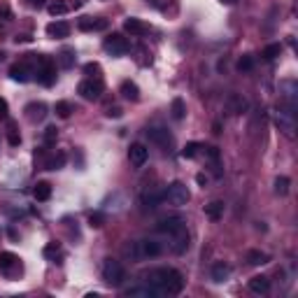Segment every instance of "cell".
I'll return each mask as SVG.
<instances>
[{
  "label": "cell",
  "instance_id": "d6a6232c",
  "mask_svg": "<svg viewBox=\"0 0 298 298\" xmlns=\"http://www.w3.org/2000/svg\"><path fill=\"white\" fill-rule=\"evenodd\" d=\"M84 75L89 77V80H103L101 63H86V66H84Z\"/></svg>",
  "mask_w": 298,
  "mask_h": 298
},
{
  "label": "cell",
  "instance_id": "74e56055",
  "mask_svg": "<svg viewBox=\"0 0 298 298\" xmlns=\"http://www.w3.org/2000/svg\"><path fill=\"white\" fill-rule=\"evenodd\" d=\"M56 114L61 116V119H68L72 114V105L68 101H58L56 103Z\"/></svg>",
  "mask_w": 298,
  "mask_h": 298
},
{
  "label": "cell",
  "instance_id": "4dcf8cb0",
  "mask_svg": "<svg viewBox=\"0 0 298 298\" xmlns=\"http://www.w3.org/2000/svg\"><path fill=\"white\" fill-rule=\"evenodd\" d=\"M42 254H45V259H49V261H58V259H61V247H58V243H49V245H45Z\"/></svg>",
  "mask_w": 298,
  "mask_h": 298
},
{
  "label": "cell",
  "instance_id": "d6986e66",
  "mask_svg": "<svg viewBox=\"0 0 298 298\" xmlns=\"http://www.w3.org/2000/svg\"><path fill=\"white\" fill-rule=\"evenodd\" d=\"M170 240H172V249H175L177 254H182V252H187L189 249V231L187 228H182V231H177L175 235H170Z\"/></svg>",
  "mask_w": 298,
  "mask_h": 298
},
{
  "label": "cell",
  "instance_id": "3957f363",
  "mask_svg": "<svg viewBox=\"0 0 298 298\" xmlns=\"http://www.w3.org/2000/svg\"><path fill=\"white\" fill-rule=\"evenodd\" d=\"M273 124L277 126V131L284 133L287 137H293V133H296V116H293V112L287 110V107H277V110L273 112Z\"/></svg>",
  "mask_w": 298,
  "mask_h": 298
},
{
  "label": "cell",
  "instance_id": "836d02e7",
  "mask_svg": "<svg viewBox=\"0 0 298 298\" xmlns=\"http://www.w3.org/2000/svg\"><path fill=\"white\" fill-rule=\"evenodd\" d=\"M7 142H10V147L21 145V135H19V131H16L14 122H7Z\"/></svg>",
  "mask_w": 298,
  "mask_h": 298
},
{
  "label": "cell",
  "instance_id": "e575fe53",
  "mask_svg": "<svg viewBox=\"0 0 298 298\" xmlns=\"http://www.w3.org/2000/svg\"><path fill=\"white\" fill-rule=\"evenodd\" d=\"M161 193H156V191H145L142 193V205L145 207H156L158 203H161Z\"/></svg>",
  "mask_w": 298,
  "mask_h": 298
},
{
  "label": "cell",
  "instance_id": "bcb514c9",
  "mask_svg": "<svg viewBox=\"0 0 298 298\" xmlns=\"http://www.w3.org/2000/svg\"><path fill=\"white\" fill-rule=\"evenodd\" d=\"M205 152H207V156L212 158V161H219V149H217V147H205Z\"/></svg>",
  "mask_w": 298,
  "mask_h": 298
},
{
  "label": "cell",
  "instance_id": "f907efd6",
  "mask_svg": "<svg viewBox=\"0 0 298 298\" xmlns=\"http://www.w3.org/2000/svg\"><path fill=\"white\" fill-rule=\"evenodd\" d=\"M224 5H233V3H237V0H222Z\"/></svg>",
  "mask_w": 298,
  "mask_h": 298
},
{
  "label": "cell",
  "instance_id": "681fc988",
  "mask_svg": "<svg viewBox=\"0 0 298 298\" xmlns=\"http://www.w3.org/2000/svg\"><path fill=\"white\" fill-rule=\"evenodd\" d=\"M28 3H31V5H37V7L45 5V0H28Z\"/></svg>",
  "mask_w": 298,
  "mask_h": 298
},
{
  "label": "cell",
  "instance_id": "484cf974",
  "mask_svg": "<svg viewBox=\"0 0 298 298\" xmlns=\"http://www.w3.org/2000/svg\"><path fill=\"white\" fill-rule=\"evenodd\" d=\"M66 152H56V154H51L49 158H47V166H45V170H61L63 166H66Z\"/></svg>",
  "mask_w": 298,
  "mask_h": 298
},
{
  "label": "cell",
  "instance_id": "8d00e7d4",
  "mask_svg": "<svg viewBox=\"0 0 298 298\" xmlns=\"http://www.w3.org/2000/svg\"><path fill=\"white\" fill-rule=\"evenodd\" d=\"M47 10H49L51 16H61V14H66V12L70 10V5H68V3H63V0H56V3H49V7H47Z\"/></svg>",
  "mask_w": 298,
  "mask_h": 298
},
{
  "label": "cell",
  "instance_id": "52a82bcc",
  "mask_svg": "<svg viewBox=\"0 0 298 298\" xmlns=\"http://www.w3.org/2000/svg\"><path fill=\"white\" fill-rule=\"evenodd\" d=\"M166 198L170 205L175 207H182L189 203V198H191V193H189V187L184 182H172L170 187L166 189Z\"/></svg>",
  "mask_w": 298,
  "mask_h": 298
},
{
  "label": "cell",
  "instance_id": "7402d4cb",
  "mask_svg": "<svg viewBox=\"0 0 298 298\" xmlns=\"http://www.w3.org/2000/svg\"><path fill=\"white\" fill-rule=\"evenodd\" d=\"M119 91H122V96L126 98V101H131V103L140 101V89H137V84H135V82H131V80L122 82V86H119Z\"/></svg>",
  "mask_w": 298,
  "mask_h": 298
},
{
  "label": "cell",
  "instance_id": "8fae6325",
  "mask_svg": "<svg viewBox=\"0 0 298 298\" xmlns=\"http://www.w3.org/2000/svg\"><path fill=\"white\" fill-rule=\"evenodd\" d=\"M158 233H163V235H175L177 231H182V228H187V224H184V219L182 217H166V219H161L158 222Z\"/></svg>",
  "mask_w": 298,
  "mask_h": 298
},
{
  "label": "cell",
  "instance_id": "44dd1931",
  "mask_svg": "<svg viewBox=\"0 0 298 298\" xmlns=\"http://www.w3.org/2000/svg\"><path fill=\"white\" fill-rule=\"evenodd\" d=\"M224 210H226V205H224L222 201H212L205 205V217L210 219V222H219V219L224 217Z\"/></svg>",
  "mask_w": 298,
  "mask_h": 298
},
{
  "label": "cell",
  "instance_id": "83f0119b",
  "mask_svg": "<svg viewBox=\"0 0 298 298\" xmlns=\"http://www.w3.org/2000/svg\"><path fill=\"white\" fill-rule=\"evenodd\" d=\"M33 196H35V201L45 203L51 198V184L49 182H37L35 189H33Z\"/></svg>",
  "mask_w": 298,
  "mask_h": 298
},
{
  "label": "cell",
  "instance_id": "ac0fdd59",
  "mask_svg": "<svg viewBox=\"0 0 298 298\" xmlns=\"http://www.w3.org/2000/svg\"><path fill=\"white\" fill-rule=\"evenodd\" d=\"M31 75H35V72L28 68V63H14V66L10 68V77L14 82H19V84L28 82V80H31Z\"/></svg>",
  "mask_w": 298,
  "mask_h": 298
},
{
  "label": "cell",
  "instance_id": "d4e9b609",
  "mask_svg": "<svg viewBox=\"0 0 298 298\" xmlns=\"http://www.w3.org/2000/svg\"><path fill=\"white\" fill-rule=\"evenodd\" d=\"M268 261H270V256H268L266 252H261V249H249V252H247V263H249V266H266Z\"/></svg>",
  "mask_w": 298,
  "mask_h": 298
},
{
  "label": "cell",
  "instance_id": "7bdbcfd3",
  "mask_svg": "<svg viewBox=\"0 0 298 298\" xmlns=\"http://www.w3.org/2000/svg\"><path fill=\"white\" fill-rule=\"evenodd\" d=\"M47 158H49V156H47L45 149H35V163H37V166L45 168L47 166Z\"/></svg>",
  "mask_w": 298,
  "mask_h": 298
},
{
  "label": "cell",
  "instance_id": "4fadbf2b",
  "mask_svg": "<svg viewBox=\"0 0 298 298\" xmlns=\"http://www.w3.org/2000/svg\"><path fill=\"white\" fill-rule=\"evenodd\" d=\"M158 254H161V245L156 240H140V243H135V259L158 256Z\"/></svg>",
  "mask_w": 298,
  "mask_h": 298
},
{
  "label": "cell",
  "instance_id": "277c9868",
  "mask_svg": "<svg viewBox=\"0 0 298 298\" xmlns=\"http://www.w3.org/2000/svg\"><path fill=\"white\" fill-rule=\"evenodd\" d=\"M35 77L42 86H51L56 82V63L51 61L49 56L40 54L37 56V68H35Z\"/></svg>",
  "mask_w": 298,
  "mask_h": 298
},
{
  "label": "cell",
  "instance_id": "ba28073f",
  "mask_svg": "<svg viewBox=\"0 0 298 298\" xmlns=\"http://www.w3.org/2000/svg\"><path fill=\"white\" fill-rule=\"evenodd\" d=\"M280 98L287 103V110L296 112V103H298V84H296V80H282V82H280Z\"/></svg>",
  "mask_w": 298,
  "mask_h": 298
},
{
  "label": "cell",
  "instance_id": "e0dca14e",
  "mask_svg": "<svg viewBox=\"0 0 298 298\" xmlns=\"http://www.w3.org/2000/svg\"><path fill=\"white\" fill-rule=\"evenodd\" d=\"M24 112H26V116H28V122H33V124L45 122V116H47V105H45V103H28Z\"/></svg>",
  "mask_w": 298,
  "mask_h": 298
},
{
  "label": "cell",
  "instance_id": "ffe728a7",
  "mask_svg": "<svg viewBox=\"0 0 298 298\" xmlns=\"http://www.w3.org/2000/svg\"><path fill=\"white\" fill-rule=\"evenodd\" d=\"M47 35L49 37H68L70 35V24H66V21H51V24L47 26Z\"/></svg>",
  "mask_w": 298,
  "mask_h": 298
},
{
  "label": "cell",
  "instance_id": "7c38bea8",
  "mask_svg": "<svg viewBox=\"0 0 298 298\" xmlns=\"http://www.w3.org/2000/svg\"><path fill=\"white\" fill-rule=\"evenodd\" d=\"M77 26H80V31L96 33V31H105L110 24H107V19H103V16H82V19L77 21Z\"/></svg>",
  "mask_w": 298,
  "mask_h": 298
},
{
  "label": "cell",
  "instance_id": "f35d334b",
  "mask_svg": "<svg viewBox=\"0 0 298 298\" xmlns=\"http://www.w3.org/2000/svg\"><path fill=\"white\" fill-rule=\"evenodd\" d=\"M42 140H45V145H54V142L58 140V128H56V126H47L45 133H42Z\"/></svg>",
  "mask_w": 298,
  "mask_h": 298
},
{
  "label": "cell",
  "instance_id": "5b68a950",
  "mask_svg": "<svg viewBox=\"0 0 298 298\" xmlns=\"http://www.w3.org/2000/svg\"><path fill=\"white\" fill-rule=\"evenodd\" d=\"M24 266H21V259L12 252H0V273L5 277H19Z\"/></svg>",
  "mask_w": 298,
  "mask_h": 298
},
{
  "label": "cell",
  "instance_id": "6da1fadb",
  "mask_svg": "<svg viewBox=\"0 0 298 298\" xmlns=\"http://www.w3.org/2000/svg\"><path fill=\"white\" fill-rule=\"evenodd\" d=\"M147 277L156 296H177L184 289V275L175 268H156Z\"/></svg>",
  "mask_w": 298,
  "mask_h": 298
},
{
  "label": "cell",
  "instance_id": "f546056e",
  "mask_svg": "<svg viewBox=\"0 0 298 298\" xmlns=\"http://www.w3.org/2000/svg\"><path fill=\"white\" fill-rule=\"evenodd\" d=\"M289 187H291V180H289L287 175H280L277 180H275V193H277V196H287Z\"/></svg>",
  "mask_w": 298,
  "mask_h": 298
},
{
  "label": "cell",
  "instance_id": "f6af8a7d",
  "mask_svg": "<svg viewBox=\"0 0 298 298\" xmlns=\"http://www.w3.org/2000/svg\"><path fill=\"white\" fill-rule=\"evenodd\" d=\"M122 114H124L122 107H110V110H107V116H110V119H119Z\"/></svg>",
  "mask_w": 298,
  "mask_h": 298
},
{
  "label": "cell",
  "instance_id": "603a6c76",
  "mask_svg": "<svg viewBox=\"0 0 298 298\" xmlns=\"http://www.w3.org/2000/svg\"><path fill=\"white\" fill-rule=\"evenodd\" d=\"M249 289H252L254 293H268L270 291V280H268L266 275H254V277L249 280Z\"/></svg>",
  "mask_w": 298,
  "mask_h": 298
},
{
  "label": "cell",
  "instance_id": "60d3db41",
  "mask_svg": "<svg viewBox=\"0 0 298 298\" xmlns=\"http://www.w3.org/2000/svg\"><path fill=\"white\" fill-rule=\"evenodd\" d=\"M89 226H91V228L105 226V214H103V212H91V214H89Z\"/></svg>",
  "mask_w": 298,
  "mask_h": 298
},
{
  "label": "cell",
  "instance_id": "c3c4849f",
  "mask_svg": "<svg viewBox=\"0 0 298 298\" xmlns=\"http://www.w3.org/2000/svg\"><path fill=\"white\" fill-rule=\"evenodd\" d=\"M0 12H3V14H5V16H10V7H7V3H5V0H0Z\"/></svg>",
  "mask_w": 298,
  "mask_h": 298
},
{
  "label": "cell",
  "instance_id": "b9f144b4",
  "mask_svg": "<svg viewBox=\"0 0 298 298\" xmlns=\"http://www.w3.org/2000/svg\"><path fill=\"white\" fill-rule=\"evenodd\" d=\"M72 63H75V49H63L61 51V66L72 68Z\"/></svg>",
  "mask_w": 298,
  "mask_h": 298
},
{
  "label": "cell",
  "instance_id": "d590c367",
  "mask_svg": "<svg viewBox=\"0 0 298 298\" xmlns=\"http://www.w3.org/2000/svg\"><path fill=\"white\" fill-rule=\"evenodd\" d=\"M201 149H203V147L198 145V142H187V145L182 147V152H180V154H182V158H196Z\"/></svg>",
  "mask_w": 298,
  "mask_h": 298
},
{
  "label": "cell",
  "instance_id": "2e32d148",
  "mask_svg": "<svg viewBox=\"0 0 298 298\" xmlns=\"http://www.w3.org/2000/svg\"><path fill=\"white\" fill-rule=\"evenodd\" d=\"M124 31L126 33H131V35H147L149 33V26L145 24L142 19H135V16H128L126 21H124Z\"/></svg>",
  "mask_w": 298,
  "mask_h": 298
},
{
  "label": "cell",
  "instance_id": "1f68e13d",
  "mask_svg": "<svg viewBox=\"0 0 298 298\" xmlns=\"http://www.w3.org/2000/svg\"><path fill=\"white\" fill-rule=\"evenodd\" d=\"M261 56L266 58V61H273V58L282 56V45H280V42H275V45H268L266 49L261 51Z\"/></svg>",
  "mask_w": 298,
  "mask_h": 298
},
{
  "label": "cell",
  "instance_id": "7dc6e473",
  "mask_svg": "<svg viewBox=\"0 0 298 298\" xmlns=\"http://www.w3.org/2000/svg\"><path fill=\"white\" fill-rule=\"evenodd\" d=\"M196 182L201 184V187H205V184H207V175H203V172H198V175H196Z\"/></svg>",
  "mask_w": 298,
  "mask_h": 298
},
{
  "label": "cell",
  "instance_id": "9a60e30c",
  "mask_svg": "<svg viewBox=\"0 0 298 298\" xmlns=\"http://www.w3.org/2000/svg\"><path fill=\"white\" fill-rule=\"evenodd\" d=\"M249 103L245 96H240V93H231L226 101V110L231 112V114H243V112H247Z\"/></svg>",
  "mask_w": 298,
  "mask_h": 298
},
{
  "label": "cell",
  "instance_id": "ee69618b",
  "mask_svg": "<svg viewBox=\"0 0 298 298\" xmlns=\"http://www.w3.org/2000/svg\"><path fill=\"white\" fill-rule=\"evenodd\" d=\"M10 114V107H7V101L5 98H0V119H7Z\"/></svg>",
  "mask_w": 298,
  "mask_h": 298
},
{
  "label": "cell",
  "instance_id": "7a4b0ae2",
  "mask_svg": "<svg viewBox=\"0 0 298 298\" xmlns=\"http://www.w3.org/2000/svg\"><path fill=\"white\" fill-rule=\"evenodd\" d=\"M103 280L105 284H110L112 289H119L126 280V268L122 266V261H116V259H105L103 263Z\"/></svg>",
  "mask_w": 298,
  "mask_h": 298
},
{
  "label": "cell",
  "instance_id": "30bf717a",
  "mask_svg": "<svg viewBox=\"0 0 298 298\" xmlns=\"http://www.w3.org/2000/svg\"><path fill=\"white\" fill-rule=\"evenodd\" d=\"M147 158H149V149H147L142 142H133V145L128 147V161H131L135 168L145 166Z\"/></svg>",
  "mask_w": 298,
  "mask_h": 298
},
{
  "label": "cell",
  "instance_id": "ab89813d",
  "mask_svg": "<svg viewBox=\"0 0 298 298\" xmlns=\"http://www.w3.org/2000/svg\"><path fill=\"white\" fill-rule=\"evenodd\" d=\"M254 68V56L252 54H245L240 61H237V70L240 72H249Z\"/></svg>",
  "mask_w": 298,
  "mask_h": 298
},
{
  "label": "cell",
  "instance_id": "f1b7e54d",
  "mask_svg": "<svg viewBox=\"0 0 298 298\" xmlns=\"http://www.w3.org/2000/svg\"><path fill=\"white\" fill-rule=\"evenodd\" d=\"M126 296L128 298H152V296H156V293H154L152 287H133L126 291Z\"/></svg>",
  "mask_w": 298,
  "mask_h": 298
},
{
  "label": "cell",
  "instance_id": "cb8c5ba5",
  "mask_svg": "<svg viewBox=\"0 0 298 298\" xmlns=\"http://www.w3.org/2000/svg\"><path fill=\"white\" fill-rule=\"evenodd\" d=\"M210 275H212L214 282H224V280H228V275H231V268H228V263L217 261L212 266V270H210Z\"/></svg>",
  "mask_w": 298,
  "mask_h": 298
},
{
  "label": "cell",
  "instance_id": "8992f818",
  "mask_svg": "<svg viewBox=\"0 0 298 298\" xmlns=\"http://www.w3.org/2000/svg\"><path fill=\"white\" fill-rule=\"evenodd\" d=\"M103 91H105L103 80H89V77H86V80L80 82V86H77V93H80L84 101H101Z\"/></svg>",
  "mask_w": 298,
  "mask_h": 298
},
{
  "label": "cell",
  "instance_id": "4316f807",
  "mask_svg": "<svg viewBox=\"0 0 298 298\" xmlns=\"http://www.w3.org/2000/svg\"><path fill=\"white\" fill-rule=\"evenodd\" d=\"M170 112H172V119L182 122L184 116H187V103H184L182 98H172V103H170Z\"/></svg>",
  "mask_w": 298,
  "mask_h": 298
},
{
  "label": "cell",
  "instance_id": "5bb4252c",
  "mask_svg": "<svg viewBox=\"0 0 298 298\" xmlns=\"http://www.w3.org/2000/svg\"><path fill=\"white\" fill-rule=\"evenodd\" d=\"M147 135H149V140H152V142H156L158 147H163V149L172 147V135L168 133V128L152 126V128H147Z\"/></svg>",
  "mask_w": 298,
  "mask_h": 298
},
{
  "label": "cell",
  "instance_id": "9c48e42d",
  "mask_svg": "<svg viewBox=\"0 0 298 298\" xmlns=\"http://www.w3.org/2000/svg\"><path fill=\"white\" fill-rule=\"evenodd\" d=\"M103 47H105V51H107V54H112V56H124L128 49H131L128 40L124 35H119V33H112L110 37H105Z\"/></svg>",
  "mask_w": 298,
  "mask_h": 298
}]
</instances>
